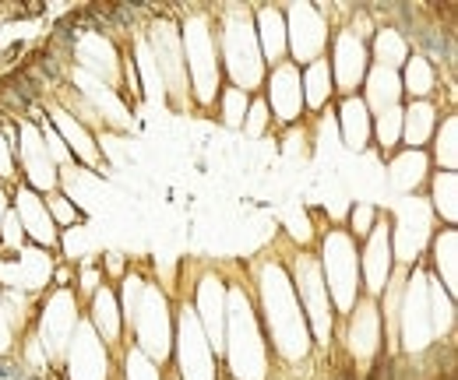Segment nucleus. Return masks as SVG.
I'll return each instance as SVG.
<instances>
[]
</instances>
